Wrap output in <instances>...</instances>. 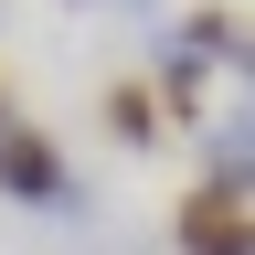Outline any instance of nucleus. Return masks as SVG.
Segmentation results:
<instances>
[{
	"instance_id": "obj_2",
	"label": "nucleus",
	"mask_w": 255,
	"mask_h": 255,
	"mask_svg": "<svg viewBox=\"0 0 255 255\" xmlns=\"http://www.w3.org/2000/svg\"><path fill=\"white\" fill-rule=\"evenodd\" d=\"M181 255H245V191H223V181H202L181 202Z\"/></svg>"
},
{
	"instance_id": "obj_3",
	"label": "nucleus",
	"mask_w": 255,
	"mask_h": 255,
	"mask_svg": "<svg viewBox=\"0 0 255 255\" xmlns=\"http://www.w3.org/2000/svg\"><path fill=\"white\" fill-rule=\"evenodd\" d=\"M107 128H117V149H159V96H149V75H128V85H107Z\"/></svg>"
},
{
	"instance_id": "obj_5",
	"label": "nucleus",
	"mask_w": 255,
	"mask_h": 255,
	"mask_svg": "<svg viewBox=\"0 0 255 255\" xmlns=\"http://www.w3.org/2000/svg\"><path fill=\"white\" fill-rule=\"evenodd\" d=\"M0 128H11V107H0Z\"/></svg>"
},
{
	"instance_id": "obj_1",
	"label": "nucleus",
	"mask_w": 255,
	"mask_h": 255,
	"mask_svg": "<svg viewBox=\"0 0 255 255\" xmlns=\"http://www.w3.org/2000/svg\"><path fill=\"white\" fill-rule=\"evenodd\" d=\"M0 191L11 202H75V170L43 128H0Z\"/></svg>"
},
{
	"instance_id": "obj_4",
	"label": "nucleus",
	"mask_w": 255,
	"mask_h": 255,
	"mask_svg": "<svg viewBox=\"0 0 255 255\" xmlns=\"http://www.w3.org/2000/svg\"><path fill=\"white\" fill-rule=\"evenodd\" d=\"M213 181H223V191H245V107H234V117H213Z\"/></svg>"
}]
</instances>
